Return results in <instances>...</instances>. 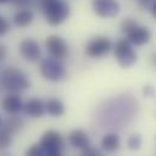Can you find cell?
Segmentation results:
<instances>
[{
  "mask_svg": "<svg viewBox=\"0 0 156 156\" xmlns=\"http://www.w3.org/2000/svg\"><path fill=\"white\" fill-rule=\"evenodd\" d=\"M11 0H0V4H5V2H9Z\"/></svg>",
  "mask_w": 156,
  "mask_h": 156,
  "instance_id": "29",
  "label": "cell"
},
{
  "mask_svg": "<svg viewBox=\"0 0 156 156\" xmlns=\"http://www.w3.org/2000/svg\"><path fill=\"white\" fill-rule=\"evenodd\" d=\"M94 12L104 18L113 17L119 11V5L116 0H91Z\"/></svg>",
  "mask_w": 156,
  "mask_h": 156,
  "instance_id": "8",
  "label": "cell"
},
{
  "mask_svg": "<svg viewBox=\"0 0 156 156\" xmlns=\"http://www.w3.org/2000/svg\"><path fill=\"white\" fill-rule=\"evenodd\" d=\"M136 22L132 18H124L122 22H121V30L124 33V34H128L134 27H136Z\"/></svg>",
  "mask_w": 156,
  "mask_h": 156,
  "instance_id": "19",
  "label": "cell"
},
{
  "mask_svg": "<svg viewBox=\"0 0 156 156\" xmlns=\"http://www.w3.org/2000/svg\"><path fill=\"white\" fill-rule=\"evenodd\" d=\"M82 155H84V156H100L101 151L98 150L96 147H93V146L88 145L87 147L82 149Z\"/></svg>",
  "mask_w": 156,
  "mask_h": 156,
  "instance_id": "22",
  "label": "cell"
},
{
  "mask_svg": "<svg viewBox=\"0 0 156 156\" xmlns=\"http://www.w3.org/2000/svg\"><path fill=\"white\" fill-rule=\"evenodd\" d=\"M68 141L69 144L76 147V149H84L87 147L88 145H90V140H89V136L87 135V133L82 129H74L69 133L68 135Z\"/></svg>",
  "mask_w": 156,
  "mask_h": 156,
  "instance_id": "13",
  "label": "cell"
},
{
  "mask_svg": "<svg viewBox=\"0 0 156 156\" xmlns=\"http://www.w3.org/2000/svg\"><path fill=\"white\" fill-rule=\"evenodd\" d=\"M49 24L58 26L65 22L69 16V5L62 0H51L40 6Z\"/></svg>",
  "mask_w": 156,
  "mask_h": 156,
  "instance_id": "2",
  "label": "cell"
},
{
  "mask_svg": "<svg viewBox=\"0 0 156 156\" xmlns=\"http://www.w3.org/2000/svg\"><path fill=\"white\" fill-rule=\"evenodd\" d=\"M144 93H145V95L146 96H152V87H146L145 88V90H144Z\"/></svg>",
  "mask_w": 156,
  "mask_h": 156,
  "instance_id": "26",
  "label": "cell"
},
{
  "mask_svg": "<svg viewBox=\"0 0 156 156\" xmlns=\"http://www.w3.org/2000/svg\"><path fill=\"white\" fill-rule=\"evenodd\" d=\"M41 76L51 82H57L65 78L66 68L57 58H45L40 63Z\"/></svg>",
  "mask_w": 156,
  "mask_h": 156,
  "instance_id": "5",
  "label": "cell"
},
{
  "mask_svg": "<svg viewBox=\"0 0 156 156\" xmlns=\"http://www.w3.org/2000/svg\"><path fill=\"white\" fill-rule=\"evenodd\" d=\"M139 1H140V4H141L143 6H146L147 4H151L154 0H139Z\"/></svg>",
  "mask_w": 156,
  "mask_h": 156,
  "instance_id": "27",
  "label": "cell"
},
{
  "mask_svg": "<svg viewBox=\"0 0 156 156\" xmlns=\"http://www.w3.org/2000/svg\"><path fill=\"white\" fill-rule=\"evenodd\" d=\"M140 145H141V138L139 134H133L128 138V147L130 150L135 151L140 147Z\"/></svg>",
  "mask_w": 156,
  "mask_h": 156,
  "instance_id": "20",
  "label": "cell"
},
{
  "mask_svg": "<svg viewBox=\"0 0 156 156\" xmlns=\"http://www.w3.org/2000/svg\"><path fill=\"white\" fill-rule=\"evenodd\" d=\"M20 52L23 56L24 60L30 61V62H35L40 58V48L39 44L33 40V39H26L21 43L20 45Z\"/></svg>",
  "mask_w": 156,
  "mask_h": 156,
  "instance_id": "9",
  "label": "cell"
},
{
  "mask_svg": "<svg viewBox=\"0 0 156 156\" xmlns=\"http://www.w3.org/2000/svg\"><path fill=\"white\" fill-rule=\"evenodd\" d=\"M6 57V48L0 44V62Z\"/></svg>",
  "mask_w": 156,
  "mask_h": 156,
  "instance_id": "25",
  "label": "cell"
},
{
  "mask_svg": "<svg viewBox=\"0 0 156 156\" xmlns=\"http://www.w3.org/2000/svg\"><path fill=\"white\" fill-rule=\"evenodd\" d=\"M22 108L27 116L39 118L45 113V102L40 99H30L22 106Z\"/></svg>",
  "mask_w": 156,
  "mask_h": 156,
  "instance_id": "11",
  "label": "cell"
},
{
  "mask_svg": "<svg viewBox=\"0 0 156 156\" xmlns=\"http://www.w3.org/2000/svg\"><path fill=\"white\" fill-rule=\"evenodd\" d=\"M115 56L119 66L128 68L136 61V52L132 48L128 39H119L115 44Z\"/></svg>",
  "mask_w": 156,
  "mask_h": 156,
  "instance_id": "4",
  "label": "cell"
},
{
  "mask_svg": "<svg viewBox=\"0 0 156 156\" xmlns=\"http://www.w3.org/2000/svg\"><path fill=\"white\" fill-rule=\"evenodd\" d=\"M45 111L52 117H60L65 113V105L57 99H50L45 104Z\"/></svg>",
  "mask_w": 156,
  "mask_h": 156,
  "instance_id": "16",
  "label": "cell"
},
{
  "mask_svg": "<svg viewBox=\"0 0 156 156\" xmlns=\"http://www.w3.org/2000/svg\"><path fill=\"white\" fill-rule=\"evenodd\" d=\"M40 145L44 149L45 155L49 156H58L62 154L65 147V141L61 134L56 130H48L43 134L40 139Z\"/></svg>",
  "mask_w": 156,
  "mask_h": 156,
  "instance_id": "3",
  "label": "cell"
},
{
  "mask_svg": "<svg viewBox=\"0 0 156 156\" xmlns=\"http://www.w3.org/2000/svg\"><path fill=\"white\" fill-rule=\"evenodd\" d=\"M11 134L0 128V150H5L10 146L11 144Z\"/></svg>",
  "mask_w": 156,
  "mask_h": 156,
  "instance_id": "18",
  "label": "cell"
},
{
  "mask_svg": "<svg viewBox=\"0 0 156 156\" xmlns=\"http://www.w3.org/2000/svg\"><path fill=\"white\" fill-rule=\"evenodd\" d=\"M127 35V39L130 44H134V45H144L146 44L150 38H151V32L146 28V27H140V26H136L134 27Z\"/></svg>",
  "mask_w": 156,
  "mask_h": 156,
  "instance_id": "10",
  "label": "cell"
},
{
  "mask_svg": "<svg viewBox=\"0 0 156 156\" xmlns=\"http://www.w3.org/2000/svg\"><path fill=\"white\" fill-rule=\"evenodd\" d=\"M49 1H51V0H38V4H39V6H41L43 4H45V2H49Z\"/></svg>",
  "mask_w": 156,
  "mask_h": 156,
  "instance_id": "28",
  "label": "cell"
},
{
  "mask_svg": "<svg viewBox=\"0 0 156 156\" xmlns=\"http://www.w3.org/2000/svg\"><path fill=\"white\" fill-rule=\"evenodd\" d=\"M32 21H33V13L28 10L18 11L13 17V23L18 28H24V27L29 26L32 23Z\"/></svg>",
  "mask_w": 156,
  "mask_h": 156,
  "instance_id": "17",
  "label": "cell"
},
{
  "mask_svg": "<svg viewBox=\"0 0 156 156\" xmlns=\"http://www.w3.org/2000/svg\"><path fill=\"white\" fill-rule=\"evenodd\" d=\"M1 124H2V119H1V117H0V127H1Z\"/></svg>",
  "mask_w": 156,
  "mask_h": 156,
  "instance_id": "30",
  "label": "cell"
},
{
  "mask_svg": "<svg viewBox=\"0 0 156 156\" xmlns=\"http://www.w3.org/2000/svg\"><path fill=\"white\" fill-rule=\"evenodd\" d=\"M26 154H27V155H30V156H35V155H40V156H43V155H45L44 149L41 147L40 144H34V145H32V146L27 150Z\"/></svg>",
  "mask_w": 156,
  "mask_h": 156,
  "instance_id": "21",
  "label": "cell"
},
{
  "mask_svg": "<svg viewBox=\"0 0 156 156\" xmlns=\"http://www.w3.org/2000/svg\"><path fill=\"white\" fill-rule=\"evenodd\" d=\"M119 144H121V140H119V136L115 133H108L106 134L102 140H101V145H102V149L106 151V152H115L116 150H118L119 147Z\"/></svg>",
  "mask_w": 156,
  "mask_h": 156,
  "instance_id": "14",
  "label": "cell"
},
{
  "mask_svg": "<svg viewBox=\"0 0 156 156\" xmlns=\"http://www.w3.org/2000/svg\"><path fill=\"white\" fill-rule=\"evenodd\" d=\"M9 29H10V24H9V22H7L4 17L0 16V37L5 35V34L9 32Z\"/></svg>",
  "mask_w": 156,
  "mask_h": 156,
  "instance_id": "23",
  "label": "cell"
},
{
  "mask_svg": "<svg viewBox=\"0 0 156 156\" xmlns=\"http://www.w3.org/2000/svg\"><path fill=\"white\" fill-rule=\"evenodd\" d=\"M45 46L49 55L54 58H63L68 55L67 43L58 35H49L45 40Z\"/></svg>",
  "mask_w": 156,
  "mask_h": 156,
  "instance_id": "7",
  "label": "cell"
},
{
  "mask_svg": "<svg viewBox=\"0 0 156 156\" xmlns=\"http://www.w3.org/2000/svg\"><path fill=\"white\" fill-rule=\"evenodd\" d=\"M111 48H112V43L108 38H106V37H95L87 44L85 54L89 57L100 58V57L105 56L110 51Z\"/></svg>",
  "mask_w": 156,
  "mask_h": 156,
  "instance_id": "6",
  "label": "cell"
},
{
  "mask_svg": "<svg viewBox=\"0 0 156 156\" xmlns=\"http://www.w3.org/2000/svg\"><path fill=\"white\" fill-rule=\"evenodd\" d=\"M32 0H11L12 5L16 6V7H26L27 5L30 4Z\"/></svg>",
  "mask_w": 156,
  "mask_h": 156,
  "instance_id": "24",
  "label": "cell"
},
{
  "mask_svg": "<svg viewBox=\"0 0 156 156\" xmlns=\"http://www.w3.org/2000/svg\"><path fill=\"white\" fill-rule=\"evenodd\" d=\"M23 127V121L22 118L17 117V116H11L9 117L2 124L0 128H2L4 130H6L7 133H10L11 135L12 134H16L17 132H20Z\"/></svg>",
  "mask_w": 156,
  "mask_h": 156,
  "instance_id": "15",
  "label": "cell"
},
{
  "mask_svg": "<svg viewBox=\"0 0 156 156\" xmlns=\"http://www.w3.org/2000/svg\"><path fill=\"white\" fill-rule=\"evenodd\" d=\"M1 106H2V110L5 112L11 113V115H16L22 110L23 105H22V100L18 95L10 94V95L4 98L2 102H1Z\"/></svg>",
  "mask_w": 156,
  "mask_h": 156,
  "instance_id": "12",
  "label": "cell"
},
{
  "mask_svg": "<svg viewBox=\"0 0 156 156\" xmlns=\"http://www.w3.org/2000/svg\"><path fill=\"white\" fill-rule=\"evenodd\" d=\"M0 85L4 90L11 93H18L30 87V80L24 72L18 68L9 67L0 74Z\"/></svg>",
  "mask_w": 156,
  "mask_h": 156,
  "instance_id": "1",
  "label": "cell"
}]
</instances>
